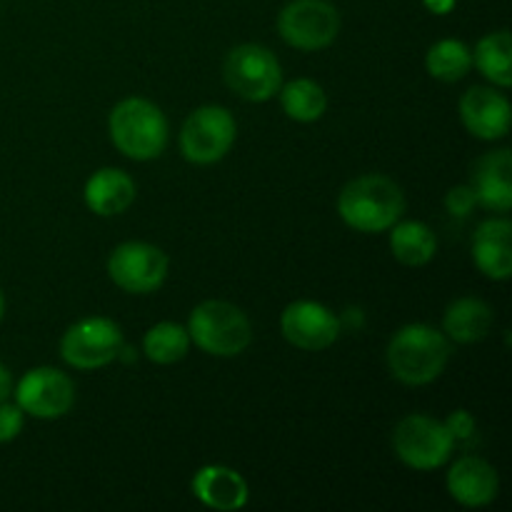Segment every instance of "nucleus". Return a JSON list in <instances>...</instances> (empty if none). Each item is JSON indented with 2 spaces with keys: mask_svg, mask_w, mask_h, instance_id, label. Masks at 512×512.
<instances>
[{
  "mask_svg": "<svg viewBox=\"0 0 512 512\" xmlns=\"http://www.w3.org/2000/svg\"><path fill=\"white\" fill-rule=\"evenodd\" d=\"M338 213L358 233H385L403 218L405 193L388 175H360L340 190Z\"/></svg>",
  "mask_w": 512,
  "mask_h": 512,
  "instance_id": "f257e3e1",
  "label": "nucleus"
},
{
  "mask_svg": "<svg viewBox=\"0 0 512 512\" xmlns=\"http://www.w3.org/2000/svg\"><path fill=\"white\" fill-rule=\"evenodd\" d=\"M450 353L448 335L425 323H410L388 343V368L400 383L418 388L443 375Z\"/></svg>",
  "mask_w": 512,
  "mask_h": 512,
  "instance_id": "f03ea898",
  "label": "nucleus"
},
{
  "mask_svg": "<svg viewBox=\"0 0 512 512\" xmlns=\"http://www.w3.org/2000/svg\"><path fill=\"white\" fill-rule=\"evenodd\" d=\"M110 140L130 160H153L168 145V118L148 98H125L108 118Z\"/></svg>",
  "mask_w": 512,
  "mask_h": 512,
  "instance_id": "7ed1b4c3",
  "label": "nucleus"
},
{
  "mask_svg": "<svg viewBox=\"0 0 512 512\" xmlns=\"http://www.w3.org/2000/svg\"><path fill=\"white\" fill-rule=\"evenodd\" d=\"M190 343L215 358H235L253 343V325L248 315L225 300H205L190 313Z\"/></svg>",
  "mask_w": 512,
  "mask_h": 512,
  "instance_id": "20e7f679",
  "label": "nucleus"
},
{
  "mask_svg": "<svg viewBox=\"0 0 512 512\" xmlns=\"http://www.w3.org/2000/svg\"><path fill=\"white\" fill-rule=\"evenodd\" d=\"M223 75L228 88L248 103H265L278 95L283 85L280 60L265 45L243 43L225 58Z\"/></svg>",
  "mask_w": 512,
  "mask_h": 512,
  "instance_id": "39448f33",
  "label": "nucleus"
},
{
  "mask_svg": "<svg viewBox=\"0 0 512 512\" xmlns=\"http://www.w3.org/2000/svg\"><path fill=\"white\" fill-rule=\"evenodd\" d=\"M395 455L403 460L408 468L428 473L438 470L453 458V440L443 420L430 418V415L413 413L405 415L393 433Z\"/></svg>",
  "mask_w": 512,
  "mask_h": 512,
  "instance_id": "423d86ee",
  "label": "nucleus"
},
{
  "mask_svg": "<svg viewBox=\"0 0 512 512\" xmlns=\"http://www.w3.org/2000/svg\"><path fill=\"white\" fill-rule=\"evenodd\" d=\"M238 135L233 113L223 105L193 110L180 130V153L188 163L213 165L230 153Z\"/></svg>",
  "mask_w": 512,
  "mask_h": 512,
  "instance_id": "0eeeda50",
  "label": "nucleus"
},
{
  "mask_svg": "<svg viewBox=\"0 0 512 512\" xmlns=\"http://www.w3.org/2000/svg\"><path fill=\"white\" fill-rule=\"evenodd\" d=\"M123 345L125 338L120 325L103 315H93L65 330L60 340V355L75 370H98L118 360Z\"/></svg>",
  "mask_w": 512,
  "mask_h": 512,
  "instance_id": "6e6552de",
  "label": "nucleus"
},
{
  "mask_svg": "<svg viewBox=\"0 0 512 512\" xmlns=\"http://www.w3.org/2000/svg\"><path fill=\"white\" fill-rule=\"evenodd\" d=\"M278 33L290 48L313 53L338 38L340 15L328 0H290L278 15Z\"/></svg>",
  "mask_w": 512,
  "mask_h": 512,
  "instance_id": "1a4fd4ad",
  "label": "nucleus"
},
{
  "mask_svg": "<svg viewBox=\"0 0 512 512\" xmlns=\"http://www.w3.org/2000/svg\"><path fill=\"white\" fill-rule=\"evenodd\" d=\"M170 260L158 245L143 240H128L118 245L108 258V275L120 290L133 295H148L163 288Z\"/></svg>",
  "mask_w": 512,
  "mask_h": 512,
  "instance_id": "9d476101",
  "label": "nucleus"
},
{
  "mask_svg": "<svg viewBox=\"0 0 512 512\" xmlns=\"http://www.w3.org/2000/svg\"><path fill=\"white\" fill-rule=\"evenodd\" d=\"M15 405L23 413L40 420H58L70 413L75 403V385L63 370L58 368H33L18 380L13 388Z\"/></svg>",
  "mask_w": 512,
  "mask_h": 512,
  "instance_id": "9b49d317",
  "label": "nucleus"
},
{
  "mask_svg": "<svg viewBox=\"0 0 512 512\" xmlns=\"http://www.w3.org/2000/svg\"><path fill=\"white\" fill-rule=\"evenodd\" d=\"M280 330L290 345L318 353L340 338L343 320L318 300H295L280 315Z\"/></svg>",
  "mask_w": 512,
  "mask_h": 512,
  "instance_id": "f8f14e48",
  "label": "nucleus"
},
{
  "mask_svg": "<svg viewBox=\"0 0 512 512\" xmlns=\"http://www.w3.org/2000/svg\"><path fill=\"white\" fill-rule=\"evenodd\" d=\"M460 118L475 138L500 140L510 133V100L498 90L475 85L460 98Z\"/></svg>",
  "mask_w": 512,
  "mask_h": 512,
  "instance_id": "ddd939ff",
  "label": "nucleus"
},
{
  "mask_svg": "<svg viewBox=\"0 0 512 512\" xmlns=\"http://www.w3.org/2000/svg\"><path fill=\"white\" fill-rule=\"evenodd\" d=\"M448 493L465 508H485L500 493L498 470L478 455H463L448 470Z\"/></svg>",
  "mask_w": 512,
  "mask_h": 512,
  "instance_id": "4468645a",
  "label": "nucleus"
},
{
  "mask_svg": "<svg viewBox=\"0 0 512 512\" xmlns=\"http://www.w3.org/2000/svg\"><path fill=\"white\" fill-rule=\"evenodd\" d=\"M190 490L205 508L218 512L243 510L250 500V488L245 478L228 465H203L193 475Z\"/></svg>",
  "mask_w": 512,
  "mask_h": 512,
  "instance_id": "2eb2a0df",
  "label": "nucleus"
},
{
  "mask_svg": "<svg viewBox=\"0 0 512 512\" xmlns=\"http://www.w3.org/2000/svg\"><path fill=\"white\" fill-rule=\"evenodd\" d=\"M475 200L485 210L508 213L512 208V155L508 148L483 155L470 175Z\"/></svg>",
  "mask_w": 512,
  "mask_h": 512,
  "instance_id": "dca6fc26",
  "label": "nucleus"
},
{
  "mask_svg": "<svg viewBox=\"0 0 512 512\" xmlns=\"http://www.w3.org/2000/svg\"><path fill=\"white\" fill-rule=\"evenodd\" d=\"M473 260L490 280H508L512 275V223L508 218H490L473 235Z\"/></svg>",
  "mask_w": 512,
  "mask_h": 512,
  "instance_id": "f3484780",
  "label": "nucleus"
},
{
  "mask_svg": "<svg viewBox=\"0 0 512 512\" xmlns=\"http://www.w3.org/2000/svg\"><path fill=\"white\" fill-rule=\"evenodd\" d=\"M135 193V180L130 178L125 170L120 168H100L93 173L85 183L83 198L85 205L93 210L100 218H110V215H120L133 205Z\"/></svg>",
  "mask_w": 512,
  "mask_h": 512,
  "instance_id": "a211bd4d",
  "label": "nucleus"
},
{
  "mask_svg": "<svg viewBox=\"0 0 512 512\" xmlns=\"http://www.w3.org/2000/svg\"><path fill=\"white\" fill-rule=\"evenodd\" d=\"M493 328V308L480 298H460L448 305L443 318V333L460 345L480 343Z\"/></svg>",
  "mask_w": 512,
  "mask_h": 512,
  "instance_id": "6ab92c4d",
  "label": "nucleus"
},
{
  "mask_svg": "<svg viewBox=\"0 0 512 512\" xmlns=\"http://www.w3.org/2000/svg\"><path fill=\"white\" fill-rule=\"evenodd\" d=\"M390 250L398 263L408 265V268H423L438 253V238L420 220H403V223L393 225Z\"/></svg>",
  "mask_w": 512,
  "mask_h": 512,
  "instance_id": "aec40b11",
  "label": "nucleus"
},
{
  "mask_svg": "<svg viewBox=\"0 0 512 512\" xmlns=\"http://www.w3.org/2000/svg\"><path fill=\"white\" fill-rule=\"evenodd\" d=\"M512 40L508 30H495L478 40L473 50V65L498 88L512 85Z\"/></svg>",
  "mask_w": 512,
  "mask_h": 512,
  "instance_id": "412c9836",
  "label": "nucleus"
},
{
  "mask_svg": "<svg viewBox=\"0 0 512 512\" xmlns=\"http://www.w3.org/2000/svg\"><path fill=\"white\" fill-rule=\"evenodd\" d=\"M280 105L283 113L295 123H315L328 110V95L323 85L310 78H295L288 85H280Z\"/></svg>",
  "mask_w": 512,
  "mask_h": 512,
  "instance_id": "4be33fe9",
  "label": "nucleus"
},
{
  "mask_svg": "<svg viewBox=\"0 0 512 512\" xmlns=\"http://www.w3.org/2000/svg\"><path fill=\"white\" fill-rule=\"evenodd\" d=\"M425 68L443 83H458L473 68V50L463 40L443 38L430 45L428 55H425Z\"/></svg>",
  "mask_w": 512,
  "mask_h": 512,
  "instance_id": "5701e85b",
  "label": "nucleus"
},
{
  "mask_svg": "<svg viewBox=\"0 0 512 512\" xmlns=\"http://www.w3.org/2000/svg\"><path fill=\"white\" fill-rule=\"evenodd\" d=\"M190 350V335L188 328L180 323H163L153 325L143 338V353L150 363L155 365H173L188 355Z\"/></svg>",
  "mask_w": 512,
  "mask_h": 512,
  "instance_id": "b1692460",
  "label": "nucleus"
},
{
  "mask_svg": "<svg viewBox=\"0 0 512 512\" xmlns=\"http://www.w3.org/2000/svg\"><path fill=\"white\" fill-rule=\"evenodd\" d=\"M443 423L445 428H448L450 440H453L455 448L470 450L478 443V420H475L473 413H468V410H453Z\"/></svg>",
  "mask_w": 512,
  "mask_h": 512,
  "instance_id": "393cba45",
  "label": "nucleus"
},
{
  "mask_svg": "<svg viewBox=\"0 0 512 512\" xmlns=\"http://www.w3.org/2000/svg\"><path fill=\"white\" fill-rule=\"evenodd\" d=\"M478 205L475 200V193L470 185H458V188H450L448 195H445V208L453 218H468L473 213V208Z\"/></svg>",
  "mask_w": 512,
  "mask_h": 512,
  "instance_id": "a878e982",
  "label": "nucleus"
},
{
  "mask_svg": "<svg viewBox=\"0 0 512 512\" xmlns=\"http://www.w3.org/2000/svg\"><path fill=\"white\" fill-rule=\"evenodd\" d=\"M23 410L13 403H0V443H10L23 430Z\"/></svg>",
  "mask_w": 512,
  "mask_h": 512,
  "instance_id": "bb28decb",
  "label": "nucleus"
},
{
  "mask_svg": "<svg viewBox=\"0 0 512 512\" xmlns=\"http://www.w3.org/2000/svg\"><path fill=\"white\" fill-rule=\"evenodd\" d=\"M10 395H13V375H10V370L0 363V403H5Z\"/></svg>",
  "mask_w": 512,
  "mask_h": 512,
  "instance_id": "cd10ccee",
  "label": "nucleus"
},
{
  "mask_svg": "<svg viewBox=\"0 0 512 512\" xmlns=\"http://www.w3.org/2000/svg\"><path fill=\"white\" fill-rule=\"evenodd\" d=\"M455 3H458V0H423L425 8L435 15H448L450 10L455 8Z\"/></svg>",
  "mask_w": 512,
  "mask_h": 512,
  "instance_id": "c85d7f7f",
  "label": "nucleus"
},
{
  "mask_svg": "<svg viewBox=\"0 0 512 512\" xmlns=\"http://www.w3.org/2000/svg\"><path fill=\"white\" fill-rule=\"evenodd\" d=\"M5 315V298H3V290H0V320H3Z\"/></svg>",
  "mask_w": 512,
  "mask_h": 512,
  "instance_id": "c756f323",
  "label": "nucleus"
}]
</instances>
